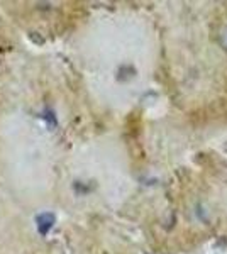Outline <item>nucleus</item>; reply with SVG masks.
<instances>
[{
  "label": "nucleus",
  "mask_w": 227,
  "mask_h": 254,
  "mask_svg": "<svg viewBox=\"0 0 227 254\" xmlns=\"http://www.w3.org/2000/svg\"><path fill=\"white\" fill-rule=\"evenodd\" d=\"M43 119L48 122L49 126H56V117H55V112H53V110H49V109L44 110V112H43Z\"/></svg>",
  "instance_id": "2"
},
{
  "label": "nucleus",
  "mask_w": 227,
  "mask_h": 254,
  "mask_svg": "<svg viewBox=\"0 0 227 254\" xmlns=\"http://www.w3.org/2000/svg\"><path fill=\"white\" fill-rule=\"evenodd\" d=\"M36 222H38V231L41 236H46L49 231L53 229V225L56 222V217L55 214H51V212H44V214H41L36 217Z\"/></svg>",
  "instance_id": "1"
}]
</instances>
